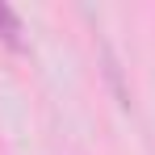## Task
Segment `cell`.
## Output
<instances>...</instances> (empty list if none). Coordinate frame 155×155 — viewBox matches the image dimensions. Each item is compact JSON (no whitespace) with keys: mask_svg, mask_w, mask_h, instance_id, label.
I'll use <instances>...</instances> for the list:
<instances>
[{"mask_svg":"<svg viewBox=\"0 0 155 155\" xmlns=\"http://www.w3.org/2000/svg\"><path fill=\"white\" fill-rule=\"evenodd\" d=\"M25 29H21V17L8 8V4H0V42L8 46V51H25V38H21Z\"/></svg>","mask_w":155,"mask_h":155,"instance_id":"obj_1","label":"cell"}]
</instances>
